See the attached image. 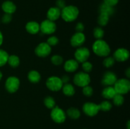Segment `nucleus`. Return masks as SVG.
<instances>
[{"mask_svg":"<svg viewBox=\"0 0 130 129\" xmlns=\"http://www.w3.org/2000/svg\"><path fill=\"white\" fill-rule=\"evenodd\" d=\"M67 115L69 118L72 120H77L81 116V113L79 110L76 108H71L67 111Z\"/></svg>","mask_w":130,"mask_h":129,"instance_id":"22","label":"nucleus"},{"mask_svg":"<svg viewBox=\"0 0 130 129\" xmlns=\"http://www.w3.org/2000/svg\"><path fill=\"white\" fill-rule=\"evenodd\" d=\"M46 85L48 89H49L50 91L56 92V91H58L62 89L63 83H62V80L59 77L52 76L46 80Z\"/></svg>","mask_w":130,"mask_h":129,"instance_id":"5","label":"nucleus"},{"mask_svg":"<svg viewBox=\"0 0 130 129\" xmlns=\"http://www.w3.org/2000/svg\"><path fill=\"white\" fill-rule=\"evenodd\" d=\"M7 63L12 68H17L20 64V59L16 55L9 56Z\"/></svg>","mask_w":130,"mask_h":129,"instance_id":"24","label":"nucleus"},{"mask_svg":"<svg viewBox=\"0 0 130 129\" xmlns=\"http://www.w3.org/2000/svg\"><path fill=\"white\" fill-rule=\"evenodd\" d=\"M61 16V10L57 7H52L47 12V18L51 21H55Z\"/></svg>","mask_w":130,"mask_h":129,"instance_id":"15","label":"nucleus"},{"mask_svg":"<svg viewBox=\"0 0 130 129\" xmlns=\"http://www.w3.org/2000/svg\"><path fill=\"white\" fill-rule=\"evenodd\" d=\"M63 58L60 55H53L51 58V61L55 65H60L63 63Z\"/></svg>","mask_w":130,"mask_h":129,"instance_id":"32","label":"nucleus"},{"mask_svg":"<svg viewBox=\"0 0 130 129\" xmlns=\"http://www.w3.org/2000/svg\"><path fill=\"white\" fill-rule=\"evenodd\" d=\"M52 51L50 46L46 42H41L35 49V54L41 58H44L49 55Z\"/></svg>","mask_w":130,"mask_h":129,"instance_id":"10","label":"nucleus"},{"mask_svg":"<svg viewBox=\"0 0 130 129\" xmlns=\"http://www.w3.org/2000/svg\"><path fill=\"white\" fill-rule=\"evenodd\" d=\"M84 129H85V128H84Z\"/></svg>","mask_w":130,"mask_h":129,"instance_id":"45","label":"nucleus"},{"mask_svg":"<svg viewBox=\"0 0 130 129\" xmlns=\"http://www.w3.org/2000/svg\"><path fill=\"white\" fill-rule=\"evenodd\" d=\"M114 88L117 94L121 95L127 94L130 90L129 80L126 78L117 80L114 83Z\"/></svg>","mask_w":130,"mask_h":129,"instance_id":"3","label":"nucleus"},{"mask_svg":"<svg viewBox=\"0 0 130 129\" xmlns=\"http://www.w3.org/2000/svg\"><path fill=\"white\" fill-rule=\"evenodd\" d=\"M78 8L72 5L66 6L61 10V16L64 21L71 22L76 20L79 15Z\"/></svg>","mask_w":130,"mask_h":129,"instance_id":"2","label":"nucleus"},{"mask_svg":"<svg viewBox=\"0 0 130 129\" xmlns=\"http://www.w3.org/2000/svg\"><path fill=\"white\" fill-rule=\"evenodd\" d=\"M99 109H100V110H101V111H110V110H111L112 107V104L108 101H102L100 104H99Z\"/></svg>","mask_w":130,"mask_h":129,"instance_id":"28","label":"nucleus"},{"mask_svg":"<svg viewBox=\"0 0 130 129\" xmlns=\"http://www.w3.org/2000/svg\"><path fill=\"white\" fill-rule=\"evenodd\" d=\"M83 111L88 116H94L96 115L100 111L99 104L93 102H88L84 104L83 106Z\"/></svg>","mask_w":130,"mask_h":129,"instance_id":"9","label":"nucleus"},{"mask_svg":"<svg viewBox=\"0 0 130 129\" xmlns=\"http://www.w3.org/2000/svg\"><path fill=\"white\" fill-rule=\"evenodd\" d=\"M83 93L86 97H90L93 94V90L91 87L89 85H86L83 87Z\"/></svg>","mask_w":130,"mask_h":129,"instance_id":"33","label":"nucleus"},{"mask_svg":"<svg viewBox=\"0 0 130 129\" xmlns=\"http://www.w3.org/2000/svg\"><path fill=\"white\" fill-rule=\"evenodd\" d=\"M129 57V53L125 48H119L114 53L113 58L118 61L123 62L126 61Z\"/></svg>","mask_w":130,"mask_h":129,"instance_id":"14","label":"nucleus"},{"mask_svg":"<svg viewBox=\"0 0 130 129\" xmlns=\"http://www.w3.org/2000/svg\"><path fill=\"white\" fill-rule=\"evenodd\" d=\"M112 99L114 104L117 106H121V105L124 103V97L123 96V95L119 94H116L114 96Z\"/></svg>","mask_w":130,"mask_h":129,"instance_id":"29","label":"nucleus"},{"mask_svg":"<svg viewBox=\"0 0 130 129\" xmlns=\"http://www.w3.org/2000/svg\"><path fill=\"white\" fill-rule=\"evenodd\" d=\"M62 82L63 83H67L70 80V77L68 75H63L61 78Z\"/></svg>","mask_w":130,"mask_h":129,"instance_id":"40","label":"nucleus"},{"mask_svg":"<svg viewBox=\"0 0 130 129\" xmlns=\"http://www.w3.org/2000/svg\"><path fill=\"white\" fill-rule=\"evenodd\" d=\"M73 81L75 85L79 86V87H83L86 85H88L91 81V78H90V75L87 73L80 72L75 75Z\"/></svg>","mask_w":130,"mask_h":129,"instance_id":"4","label":"nucleus"},{"mask_svg":"<svg viewBox=\"0 0 130 129\" xmlns=\"http://www.w3.org/2000/svg\"><path fill=\"white\" fill-rule=\"evenodd\" d=\"M59 40L56 36H51L47 40V44L50 46H54L58 44Z\"/></svg>","mask_w":130,"mask_h":129,"instance_id":"35","label":"nucleus"},{"mask_svg":"<svg viewBox=\"0 0 130 129\" xmlns=\"http://www.w3.org/2000/svg\"><path fill=\"white\" fill-rule=\"evenodd\" d=\"M90 56V52L87 48H79L76 49L74 53L76 60L79 63L86 61Z\"/></svg>","mask_w":130,"mask_h":129,"instance_id":"11","label":"nucleus"},{"mask_svg":"<svg viewBox=\"0 0 130 129\" xmlns=\"http://www.w3.org/2000/svg\"><path fill=\"white\" fill-rule=\"evenodd\" d=\"M125 73L127 77H128V78H129L130 77V68H128V69L126 70V71L125 72Z\"/></svg>","mask_w":130,"mask_h":129,"instance_id":"41","label":"nucleus"},{"mask_svg":"<svg viewBox=\"0 0 130 129\" xmlns=\"http://www.w3.org/2000/svg\"><path fill=\"white\" fill-rule=\"evenodd\" d=\"M115 61L116 60L113 57L109 56L104 59V61H103V64L106 68H110V67H112L114 64Z\"/></svg>","mask_w":130,"mask_h":129,"instance_id":"31","label":"nucleus"},{"mask_svg":"<svg viewBox=\"0 0 130 129\" xmlns=\"http://www.w3.org/2000/svg\"><path fill=\"white\" fill-rule=\"evenodd\" d=\"M118 1H119V0H104V3L108 5V6L113 7L118 4Z\"/></svg>","mask_w":130,"mask_h":129,"instance_id":"37","label":"nucleus"},{"mask_svg":"<svg viewBox=\"0 0 130 129\" xmlns=\"http://www.w3.org/2000/svg\"><path fill=\"white\" fill-rule=\"evenodd\" d=\"M86 37L83 32H76L71 39V44L73 47H80L85 43Z\"/></svg>","mask_w":130,"mask_h":129,"instance_id":"13","label":"nucleus"},{"mask_svg":"<svg viewBox=\"0 0 130 129\" xmlns=\"http://www.w3.org/2000/svg\"><path fill=\"white\" fill-rule=\"evenodd\" d=\"M63 93L67 96H72L75 94V89L72 84L65 83L62 87Z\"/></svg>","mask_w":130,"mask_h":129,"instance_id":"21","label":"nucleus"},{"mask_svg":"<svg viewBox=\"0 0 130 129\" xmlns=\"http://www.w3.org/2000/svg\"><path fill=\"white\" fill-rule=\"evenodd\" d=\"M78 67L79 63L76 59H69L64 64L65 70L67 72H70V73H72V72L77 70Z\"/></svg>","mask_w":130,"mask_h":129,"instance_id":"17","label":"nucleus"},{"mask_svg":"<svg viewBox=\"0 0 130 129\" xmlns=\"http://www.w3.org/2000/svg\"><path fill=\"white\" fill-rule=\"evenodd\" d=\"M116 94L114 87H112V86H106V87L103 89L102 92L103 97L107 99H112Z\"/></svg>","mask_w":130,"mask_h":129,"instance_id":"19","label":"nucleus"},{"mask_svg":"<svg viewBox=\"0 0 130 129\" xmlns=\"http://www.w3.org/2000/svg\"><path fill=\"white\" fill-rule=\"evenodd\" d=\"M99 11H100V13L106 14L110 16V15L114 13V10L113 7L108 6V5H105V3H102L99 8Z\"/></svg>","mask_w":130,"mask_h":129,"instance_id":"23","label":"nucleus"},{"mask_svg":"<svg viewBox=\"0 0 130 129\" xmlns=\"http://www.w3.org/2000/svg\"><path fill=\"white\" fill-rule=\"evenodd\" d=\"M57 26L54 22L47 20L42 22L40 24V30L44 34H52L56 31Z\"/></svg>","mask_w":130,"mask_h":129,"instance_id":"8","label":"nucleus"},{"mask_svg":"<svg viewBox=\"0 0 130 129\" xmlns=\"http://www.w3.org/2000/svg\"><path fill=\"white\" fill-rule=\"evenodd\" d=\"M82 68L84 70V72L85 73H88L90 72L93 69V65L91 63L88 61H85L82 63Z\"/></svg>","mask_w":130,"mask_h":129,"instance_id":"34","label":"nucleus"},{"mask_svg":"<svg viewBox=\"0 0 130 129\" xmlns=\"http://www.w3.org/2000/svg\"><path fill=\"white\" fill-rule=\"evenodd\" d=\"M25 29L29 34H36L40 31V25L36 22H29L25 25Z\"/></svg>","mask_w":130,"mask_h":129,"instance_id":"16","label":"nucleus"},{"mask_svg":"<svg viewBox=\"0 0 130 129\" xmlns=\"http://www.w3.org/2000/svg\"><path fill=\"white\" fill-rule=\"evenodd\" d=\"M20 86V80L16 77H8L5 82V88L10 93L17 92Z\"/></svg>","mask_w":130,"mask_h":129,"instance_id":"7","label":"nucleus"},{"mask_svg":"<svg viewBox=\"0 0 130 129\" xmlns=\"http://www.w3.org/2000/svg\"><path fill=\"white\" fill-rule=\"evenodd\" d=\"M127 129H130L129 128V121L127 122Z\"/></svg>","mask_w":130,"mask_h":129,"instance_id":"43","label":"nucleus"},{"mask_svg":"<svg viewBox=\"0 0 130 129\" xmlns=\"http://www.w3.org/2000/svg\"><path fill=\"white\" fill-rule=\"evenodd\" d=\"M85 29V26H84L83 24L81 22L77 23V25L76 26V30L77 32H83V31Z\"/></svg>","mask_w":130,"mask_h":129,"instance_id":"39","label":"nucleus"},{"mask_svg":"<svg viewBox=\"0 0 130 129\" xmlns=\"http://www.w3.org/2000/svg\"><path fill=\"white\" fill-rule=\"evenodd\" d=\"M109 20V16L104 13H100L97 19L98 24L102 27L107 25Z\"/></svg>","mask_w":130,"mask_h":129,"instance_id":"25","label":"nucleus"},{"mask_svg":"<svg viewBox=\"0 0 130 129\" xmlns=\"http://www.w3.org/2000/svg\"><path fill=\"white\" fill-rule=\"evenodd\" d=\"M118 80L117 76L114 72L108 71L104 74L102 79V83L105 86H112L114 85L115 82Z\"/></svg>","mask_w":130,"mask_h":129,"instance_id":"12","label":"nucleus"},{"mask_svg":"<svg viewBox=\"0 0 130 129\" xmlns=\"http://www.w3.org/2000/svg\"><path fill=\"white\" fill-rule=\"evenodd\" d=\"M52 110L51 118L55 122L57 123H62L66 121V115L63 110L57 106H55Z\"/></svg>","mask_w":130,"mask_h":129,"instance_id":"6","label":"nucleus"},{"mask_svg":"<svg viewBox=\"0 0 130 129\" xmlns=\"http://www.w3.org/2000/svg\"><path fill=\"white\" fill-rule=\"evenodd\" d=\"M12 20V16L11 14L5 13V15L2 16L1 18V22L5 24H8Z\"/></svg>","mask_w":130,"mask_h":129,"instance_id":"36","label":"nucleus"},{"mask_svg":"<svg viewBox=\"0 0 130 129\" xmlns=\"http://www.w3.org/2000/svg\"><path fill=\"white\" fill-rule=\"evenodd\" d=\"M56 5H57V7L60 10H62L63 8L66 6L64 0H57L56 2Z\"/></svg>","mask_w":130,"mask_h":129,"instance_id":"38","label":"nucleus"},{"mask_svg":"<svg viewBox=\"0 0 130 129\" xmlns=\"http://www.w3.org/2000/svg\"><path fill=\"white\" fill-rule=\"evenodd\" d=\"M2 10L5 13L12 14L16 11V6L13 2L10 1H6L2 4Z\"/></svg>","mask_w":130,"mask_h":129,"instance_id":"18","label":"nucleus"},{"mask_svg":"<svg viewBox=\"0 0 130 129\" xmlns=\"http://www.w3.org/2000/svg\"><path fill=\"white\" fill-rule=\"evenodd\" d=\"M2 77H3L2 73H1V71H0V80H1V78H2Z\"/></svg>","mask_w":130,"mask_h":129,"instance_id":"44","label":"nucleus"},{"mask_svg":"<svg viewBox=\"0 0 130 129\" xmlns=\"http://www.w3.org/2000/svg\"><path fill=\"white\" fill-rule=\"evenodd\" d=\"M44 104L46 108L48 109H53L55 105V101L54 99L51 96H47L44 99Z\"/></svg>","mask_w":130,"mask_h":129,"instance_id":"27","label":"nucleus"},{"mask_svg":"<svg viewBox=\"0 0 130 129\" xmlns=\"http://www.w3.org/2000/svg\"><path fill=\"white\" fill-rule=\"evenodd\" d=\"M3 41V37L2 33L0 32V46H1V44H2Z\"/></svg>","mask_w":130,"mask_h":129,"instance_id":"42","label":"nucleus"},{"mask_svg":"<svg viewBox=\"0 0 130 129\" xmlns=\"http://www.w3.org/2000/svg\"><path fill=\"white\" fill-rule=\"evenodd\" d=\"M93 35L97 40L102 39L104 35V31L101 27H97L93 30Z\"/></svg>","mask_w":130,"mask_h":129,"instance_id":"30","label":"nucleus"},{"mask_svg":"<svg viewBox=\"0 0 130 129\" xmlns=\"http://www.w3.org/2000/svg\"><path fill=\"white\" fill-rule=\"evenodd\" d=\"M27 78L32 83H38L41 80V75L36 70H31L28 73Z\"/></svg>","mask_w":130,"mask_h":129,"instance_id":"20","label":"nucleus"},{"mask_svg":"<svg viewBox=\"0 0 130 129\" xmlns=\"http://www.w3.org/2000/svg\"><path fill=\"white\" fill-rule=\"evenodd\" d=\"M92 49L95 54L100 57H106L110 53V48L109 44L102 39L96 40L93 43Z\"/></svg>","mask_w":130,"mask_h":129,"instance_id":"1","label":"nucleus"},{"mask_svg":"<svg viewBox=\"0 0 130 129\" xmlns=\"http://www.w3.org/2000/svg\"><path fill=\"white\" fill-rule=\"evenodd\" d=\"M8 53L6 51L0 49V67L5 65L8 59Z\"/></svg>","mask_w":130,"mask_h":129,"instance_id":"26","label":"nucleus"}]
</instances>
